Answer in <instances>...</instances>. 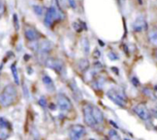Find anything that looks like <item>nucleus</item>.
Listing matches in <instances>:
<instances>
[{"mask_svg":"<svg viewBox=\"0 0 157 140\" xmlns=\"http://www.w3.org/2000/svg\"><path fill=\"white\" fill-rule=\"evenodd\" d=\"M131 82H132V84H133L135 87H138V86L140 85V82H139L138 79H137V78H135V77H133V78L131 79Z\"/></svg>","mask_w":157,"mask_h":140,"instance_id":"27","label":"nucleus"},{"mask_svg":"<svg viewBox=\"0 0 157 140\" xmlns=\"http://www.w3.org/2000/svg\"><path fill=\"white\" fill-rule=\"evenodd\" d=\"M45 65L54 69L56 72L57 73H62L64 71V69H65V65H64V63L62 60L60 59H57V58H47L45 61Z\"/></svg>","mask_w":157,"mask_h":140,"instance_id":"4","label":"nucleus"},{"mask_svg":"<svg viewBox=\"0 0 157 140\" xmlns=\"http://www.w3.org/2000/svg\"><path fill=\"white\" fill-rule=\"evenodd\" d=\"M43 82L45 86V88L47 89V90L49 91H53L55 90V85L54 82L52 80V79L49 76H44L43 77Z\"/></svg>","mask_w":157,"mask_h":140,"instance_id":"13","label":"nucleus"},{"mask_svg":"<svg viewBox=\"0 0 157 140\" xmlns=\"http://www.w3.org/2000/svg\"><path fill=\"white\" fill-rule=\"evenodd\" d=\"M107 97L117 105L120 106V107H125L127 101L126 98L117 90H109L107 91Z\"/></svg>","mask_w":157,"mask_h":140,"instance_id":"2","label":"nucleus"},{"mask_svg":"<svg viewBox=\"0 0 157 140\" xmlns=\"http://www.w3.org/2000/svg\"><path fill=\"white\" fill-rule=\"evenodd\" d=\"M83 119H84V122L87 125L89 126H94L96 124L94 119V116H93V112H92V106L91 105H85L83 107Z\"/></svg>","mask_w":157,"mask_h":140,"instance_id":"8","label":"nucleus"},{"mask_svg":"<svg viewBox=\"0 0 157 140\" xmlns=\"http://www.w3.org/2000/svg\"><path fill=\"white\" fill-rule=\"evenodd\" d=\"M57 101V106L61 111H70L73 108L71 101L68 99V97L63 93H59L56 98Z\"/></svg>","mask_w":157,"mask_h":140,"instance_id":"5","label":"nucleus"},{"mask_svg":"<svg viewBox=\"0 0 157 140\" xmlns=\"http://www.w3.org/2000/svg\"><path fill=\"white\" fill-rule=\"evenodd\" d=\"M125 140H128V139H125Z\"/></svg>","mask_w":157,"mask_h":140,"instance_id":"32","label":"nucleus"},{"mask_svg":"<svg viewBox=\"0 0 157 140\" xmlns=\"http://www.w3.org/2000/svg\"><path fill=\"white\" fill-rule=\"evenodd\" d=\"M24 35H25L26 39L31 41V42L37 40L38 37H39L38 32L36 31V30L33 29V27H30V26L25 27V29H24Z\"/></svg>","mask_w":157,"mask_h":140,"instance_id":"10","label":"nucleus"},{"mask_svg":"<svg viewBox=\"0 0 157 140\" xmlns=\"http://www.w3.org/2000/svg\"><path fill=\"white\" fill-rule=\"evenodd\" d=\"M10 68H11V72H12V75H13L14 81H15L16 85H20V79H19V74H18V70H17L16 64H11Z\"/></svg>","mask_w":157,"mask_h":140,"instance_id":"16","label":"nucleus"},{"mask_svg":"<svg viewBox=\"0 0 157 140\" xmlns=\"http://www.w3.org/2000/svg\"><path fill=\"white\" fill-rule=\"evenodd\" d=\"M59 16L58 12L56 11L55 7H50L45 14V19H44V24L47 27H51V25L53 24V22L55 21L56 19H57Z\"/></svg>","mask_w":157,"mask_h":140,"instance_id":"7","label":"nucleus"},{"mask_svg":"<svg viewBox=\"0 0 157 140\" xmlns=\"http://www.w3.org/2000/svg\"><path fill=\"white\" fill-rule=\"evenodd\" d=\"M73 28H74V29L76 30V31H78V32H80V31L82 30V26H80L77 22H74V23H73Z\"/></svg>","mask_w":157,"mask_h":140,"instance_id":"25","label":"nucleus"},{"mask_svg":"<svg viewBox=\"0 0 157 140\" xmlns=\"http://www.w3.org/2000/svg\"><path fill=\"white\" fill-rule=\"evenodd\" d=\"M155 56H156V59H157V50H156V52H155Z\"/></svg>","mask_w":157,"mask_h":140,"instance_id":"28","label":"nucleus"},{"mask_svg":"<svg viewBox=\"0 0 157 140\" xmlns=\"http://www.w3.org/2000/svg\"><path fill=\"white\" fill-rule=\"evenodd\" d=\"M82 49L84 50L85 53H89L90 51V42L88 41V39L86 37H84L82 40Z\"/></svg>","mask_w":157,"mask_h":140,"instance_id":"18","label":"nucleus"},{"mask_svg":"<svg viewBox=\"0 0 157 140\" xmlns=\"http://www.w3.org/2000/svg\"><path fill=\"white\" fill-rule=\"evenodd\" d=\"M9 125L10 123L5 118H0V130H8Z\"/></svg>","mask_w":157,"mask_h":140,"instance_id":"20","label":"nucleus"},{"mask_svg":"<svg viewBox=\"0 0 157 140\" xmlns=\"http://www.w3.org/2000/svg\"><path fill=\"white\" fill-rule=\"evenodd\" d=\"M148 40L151 44L157 46V30L151 29L148 33Z\"/></svg>","mask_w":157,"mask_h":140,"instance_id":"14","label":"nucleus"},{"mask_svg":"<svg viewBox=\"0 0 157 140\" xmlns=\"http://www.w3.org/2000/svg\"><path fill=\"white\" fill-rule=\"evenodd\" d=\"M85 134V127L82 124H74L70 127L69 139L70 140H81Z\"/></svg>","mask_w":157,"mask_h":140,"instance_id":"3","label":"nucleus"},{"mask_svg":"<svg viewBox=\"0 0 157 140\" xmlns=\"http://www.w3.org/2000/svg\"><path fill=\"white\" fill-rule=\"evenodd\" d=\"M108 135H109V138L110 140H121L118 133L115 130V129H111L108 133Z\"/></svg>","mask_w":157,"mask_h":140,"instance_id":"17","label":"nucleus"},{"mask_svg":"<svg viewBox=\"0 0 157 140\" xmlns=\"http://www.w3.org/2000/svg\"><path fill=\"white\" fill-rule=\"evenodd\" d=\"M121 1H122V2H123V1H125V0H121Z\"/></svg>","mask_w":157,"mask_h":140,"instance_id":"30","label":"nucleus"},{"mask_svg":"<svg viewBox=\"0 0 157 140\" xmlns=\"http://www.w3.org/2000/svg\"><path fill=\"white\" fill-rule=\"evenodd\" d=\"M78 68H80L81 71H86L90 66V63L87 59L82 58V59H80V61L78 63Z\"/></svg>","mask_w":157,"mask_h":140,"instance_id":"15","label":"nucleus"},{"mask_svg":"<svg viewBox=\"0 0 157 140\" xmlns=\"http://www.w3.org/2000/svg\"><path fill=\"white\" fill-rule=\"evenodd\" d=\"M142 93H143L145 96H147V97H149V98H151V99H155V98H156L155 95H154V93H153V91H152L151 89H149V88H143Z\"/></svg>","mask_w":157,"mask_h":140,"instance_id":"19","label":"nucleus"},{"mask_svg":"<svg viewBox=\"0 0 157 140\" xmlns=\"http://www.w3.org/2000/svg\"><path fill=\"white\" fill-rule=\"evenodd\" d=\"M6 10V6H5V2L3 0H0V19H1L5 13Z\"/></svg>","mask_w":157,"mask_h":140,"instance_id":"22","label":"nucleus"},{"mask_svg":"<svg viewBox=\"0 0 157 140\" xmlns=\"http://www.w3.org/2000/svg\"><path fill=\"white\" fill-rule=\"evenodd\" d=\"M52 43L49 41H44L40 43L39 50L42 53H48L52 50Z\"/></svg>","mask_w":157,"mask_h":140,"instance_id":"12","label":"nucleus"},{"mask_svg":"<svg viewBox=\"0 0 157 140\" xmlns=\"http://www.w3.org/2000/svg\"><path fill=\"white\" fill-rule=\"evenodd\" d=\"M13 21H14V27L16 31H19L20 29V23H19V19H18V15L14 14L13 15Z\"/></svg>","mask_w":157,"mask_h":140,"instance_id":"23","label":"nucleus"},{"mask_svg":"<svg viewBox=\"0 0 157 140\" xmlns=\"http://www.w3.org/2000/svg\"><path fill=\"white\" fill-rule=\"evenodd\" d=\"M108 57H109V59L112 60V61L117 60V59H118V57L117 56V54H116L115 53H113V52H110V53H108Z\"/></svg>","mask_w":157,"mask_h":140,"instance_id":"24","label":"nucleus"},{"mask_svg":"<svg viewBox=\"0 0 157 140\" xmlns=\"http://www.w3.org/2000/svg\"><path fill=\"white\" fill-rule=\"evenodd\" d=\"M133 112L144 122L149 121L151 119V113L147 109L146 105L144 104H137L135 107H133Z\"/></svg>","mask_w":157,"mask_h":140,"instance_id":"6","label":"nucleus"},{"mask_svg":"<svg viewBox=\"0 0 157 140\" xmlns=\"http://www.w3.org/2000/svg\"><path fill=\"white\" fill-rule=\"evenodd\" d=\"M139 1H140V4L142 3V2H141V0H139Z\"/></svg>","mask_w":157,"mask_h":140,"instance_id":"29","label":"nucleus"},{"mask_svg":"<svg viewBox=\"0 0 157 140\" xmlns=\"http://www.w3.org/2000/svg\"><path fill=\"white\" fill-rule=\"evenodd\" d=\"M33 11L36 15H39L41 16L43 13H44V9L41 7V6H38V5H35L33 6Z\"/></svg>","mask_w":157,"mask_h":140,"instance_id":"21","label":"nucleus"},{"mask_svg":"<svg viewBox=\"0 0 157 140\" xmlns=\"http://www.w3.org/2000/svg\"><path fill=\"white\" fill-rule=\"evenodd\" d=\"M18 98V90L14 85H7L0 93V105L3 107H10L15 103Z\"/></svg>","mask_w":157,"mask_h":140,"instance_id":"1","label":"nucleus"},{"mask_svg":"<svg viewBox=\"0 0 157 140\" xmlns=\"http://www.w3.org/2000/svg\"><path fill=\"white\" fill-rule=\"evenodd\" d=\"M133 30L134 31L136 32H140V31H146L148 29V25H147V21L143 19V18H138L133 25Z\"/></svg>","mask_w":157,"mask_h":140,"instance_id":"9","label":"nucleus"},{"mask_svg":"<svg viewBox=\"0 0 157 140\" xmlns=\"http://www.w3.org/2000/svg\"><path fill=\"white\" fill-rule=\"evenodd\" d=\"M156 108H157V103H156Z\"/></svg>","mask_w":157,"mask_h":140,"instance_id":"31","label":"nucleus"},{"mask_svg":"<svg viewBox=\"0 0 157 140\" xmlns=\"http://www.w3.org/2000/svg\"><path fill=\"white\" fill-rule=\"evenodd\" d=\"M39 104H40L43 108H44V107L46 106V100H45L44 97H42V98L39 100Z\"/></svg>","mask_w":157,"mask_h":140,"instance_id":"26","label":"nucleus"},{"mask_svg":"<svg viewBox=\"0 0 157 140\" xmlns=\"http://www.w3.org/2000/svg\"><path fill=\"white\" fill-rule=\"evenodd\" d=\"M92 112H93V116H94V119L96 123L100 124V123H104V121H105L104 113L98 107L92 106Z\"/></svg>","mask_w":157,"mask_h":140,"instance_id":"11","label":"nucleus"}]
</instances>
